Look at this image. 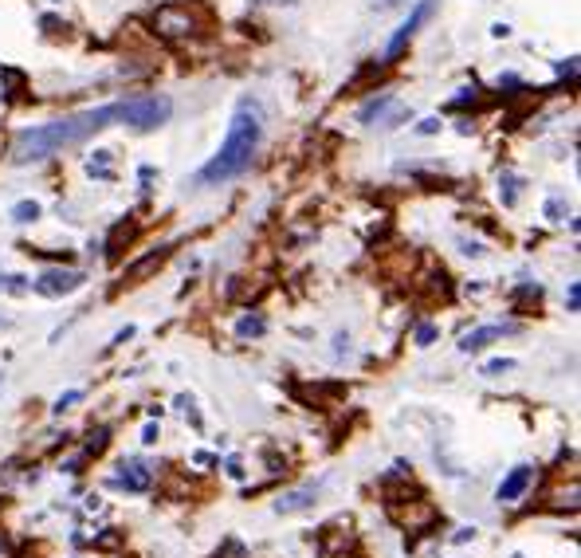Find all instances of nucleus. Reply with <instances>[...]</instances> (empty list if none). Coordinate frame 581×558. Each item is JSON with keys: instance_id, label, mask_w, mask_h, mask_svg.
<instances>
[{"instance_id": "f257e3e1", "label": "nucleus", "mask_w": 581, "mask_h": 558, "mask_svg": "<svg viewBox=\"0 0 581 558\" xmlns=\"http://www.w3.org/2000/svg\"><path fill=\"white\" fill-rule=\"evenodd\" d=\"M114 122H122V102L91 107V110H79V114H67V118L32 126V130H20L12 142V161L28 165V161H44L67 146H83L86 138H95L98 130H107Z\"/></svg>"}, {"instance_id": "f03ea898", "label": "nucleus", "mask_w": 581, "mask_h": 558, "mask_svg": "<svg viewBox=\"0 0 581 558\" xmlns=\"http://www.w3.org/2000/svg\"><path fill=\"white\" fill-rule=\"evenodd\" d=\"M259 138H264V107H259V98L248 95V98L236 102L228 134H224L220 150L212 154V161L196 173V181L201 185H224V181H232V177H240V173L252 165L255 150H259Z\"/></svg>"}, {"instance_id": "7ed1b4c3", "label": "nucleus", "mask_w": 581, "mask_h": 558, "mask_svg": "<svg viewBox=\"0 0 581 558\" xmlns=\"http://www.w3.org/2000/svg\"><path fill=\"white\" fill-rule=\"evenodd\" d=\"M173 114V102L165 95H145V98H130V102H122V122H130L138 134H149L165 126Z\"/></svg>"}, {"instance_id": "20e7f679", "label": "nucleus", "mask_w": 581, "mask_h": 558, "mask_svg": "<svg viewBox=\"0 0 581 558\" xmlns=\"http://www.w3.org/2000/svg\"><path fill=\"white\" fill-rule=\"evenodd\" d=\"M149 24H154V32L165 39H189L196 36V16L189 4H161L158 12L149 16Z\"/></svg>"}, {"instance_id": "39448f33", "label": "nucleus", "mask_w": 581, "mask_h": 558, "mask_svg": "<svg viewBox=\"0 0 581 558\" xmlns=\"http://www.w3.org/2000/svg\"><path fill=\"white\" fill-rule=\"evenodd\" d=\"M83 283H86V276L75 271V267H48L44 276H36L32 291L44 295V299H63V295H75Z\"/></svg>"}, {"instance_id": "423d86ee", "label": "nucleus", "mask_w": 581, "mask_h": 558, "mask_svg": "<svg viewBox=\"0 0 581 558\" xmlns=\"http://www.w3.org/2000/svg\"><path fill=\"white\" fill-rule=\"evenodd\" d=\"M436 4H440V0H416V4H412L409 20H405V24H400L397 32H393V39H389V48H385V60H397L400 51L409 48V39L416 36V32H421V24H428V20H432Z\"/></svg>"}, {"instance_id": "0eeeda50", "label": "nucleus", "mask_w": 581, "mask_h": 558, "mask_svg": "<svg viewBox=\"0 0 581 558\" xmlns=\"http://www.w3.org/2000/svg\"><path fill=\"white\" fill-rule=\"evenodd\" d=\"M114 484L126 487V492H149L154 472H149V464H145V460H122L118 464V476H114Z\"/></svg>"}, {"instance_id": "6e6552de", "label": "nucleus", "mask_w": 581, "mask_h": 558, "mask_svg": "<svg viewBox=\"0 0 581 558\" xmlns=\"http://www.w3.org/2000/svg\"><path fill=\"white\" fill-rule=\"evenodd\" d=\"M315 499H318V484L295 487V492H283V496L275 499V511H279V515H295V511L315 507Z\"/></svg>"}, {"instance_id": "1a4fd4ad", "label": "nucleus", "mask_w": 581, "mask_h": 558, "mask_svg": "<svg viewBox=\"0 0 581 558\" xmlns=\"http://www.w3.org/2000/svg\"><path fill=\"white\" fill-rule=\"evenodd\" d=\"M531 480H534V468H526V464H519L515 472L499 484V492H495V499L499 503H515V499H522V492L531 487Z\"/></svg>"}, {"instance_id": "9d476101", "label": "nucleus", "mask_w": 581, "mask_h": 558, "mask_svg": "<svg viewBox=\"0 0 581 558\" xmlns=\"http://www.w3.org/2000/svg\"><path fill=\"white\" fill-rule=\"evenodd\" d=\"M389 515H393V519L400 523V527H409V531H416V527H428V523L436 519V507L432 503H421V499H416V507H397V503H389Z\"/></svg>"}, {"instance_id": "9b49d317", "label": "nucleus", "mask_w": 581, "mask_h": 558, "mask_svg": "<svg viewBox=\"0 0 581 558\" xmlns=\"http://www.w3.org/2000/svg\"><path fill=\"white\" fill-rule=\"evenodd\" d=\"M503 334H510V327H475V330H468L460 339V350L463 354H479V350H487L491 342H499Z\"/></svg>"}, {"instance_id": "f8f14e48", "label": "nucleus", "mask_w": 581, "mask_h": 558, "mask_svg": "<svg viewBox=\"0 0 581 558\" xmlns=\"http://www.w3.org/2000/svg\"><path fill=\"white\" fill-rule=\"evenodd\" d=\"M165 255H169V248H158V252L142 255L138 264H130V267H126V276H122V283H142V279L149 276V271H154V267H158L161 260H165Z\"/></svg>"}, {"instance_id": "ddd939ff", "label": "nucleus", "mask_w": 581, "mask_h": 558, "mask_svg": "<svg viewBox=\"0 0 581 558\" xmlns=\"http://www.w3.org/2000/svg\"><path fill=\"white\" fill-rule=\"evenodd\" d=\"M393 107V95H377V98H369L362 110H358V122H365V126H374V118L381 122V114Z\"/></svg>"}, {"instance_id": "4468645a", "label": "nucleus", "mask_w": 581, "mask_h": 558, "mask_svg": "<svg viewBox=\"0 0 581 558\" xmlns=\"http://www.w3.org/2000/svg\"><path fill=\"white\" fill-rule=\"evenodd\" d=\"M519 193H522V181L515 173H503V177H499V197H503V205H519Z\"/></svg>"}, {"instance_id": "2eb2a0df", "label": "nucleus", "mask_w": 581, "mask_h": 558, "mask_svg": "<svg viewBox=\"0 0 581 558\" xmlns=\"http://www.w3.org/2000/svg\"><path fill=\"white\" fill-rule=\"evenodd\" d=\"M86 173L98 177V181H107L110 177V150H95V158H86Z\"/></svg>"}, {"instance_id": "dca6fc26", "label": "nucleus", "mask_w": 581, "mask_h": 558, "mask_svg": "<svg viewBox=\"0 0 581 558\" xmlns=\"http://www.w3.org/2000/svg\"><path fill=\"white\" fill-rule=\"evenodd\" d=\"M264 330H267L264 315H243L240 323H236V334H240V339H259Z\"/></svg>"}, {"instance_id": "f3484780", "label": "nucleus", "mask_w": 581, "mask_h": 558, "mask_svg": "<svg viewBox=\"0 0 581 558\" xmlns=\"http://www.w3.org/2000/svg\"><path fill=\"white\" fill-rule=\"evenodd\" d=\"M8 217H12L16 224H32V220L39 217V205H36V201H16V205H12V213H8Z\"/></svg>"}, {"instance_id": "a211bd4d", "label": "nucleus", "mask_w": 581, "mask_h": 558, "mask_svg": "<svg viewBox=\"0 0 581 558\" xmlns=\"http://www.w3.org/2000/svg\"><path fill=\"white\" fill-rule=\"evenodd\" d=\"M32 283H28L24 276H0V291H8V295H24Z\"/></svg>"}, {"instance_id": "6ab92c4d", "label": "nucleus", "mask_w": 581, "mask_h": 558, "mask_svg": "<svg viewBox=\"0 0 581 558\" xmlns=\"http://www.w3.org/2000/svg\"><path fill=\"white\" fill-rule=\"evenodd\" d=\"M546 217L554 220V224H562V220L569 217V205L562 201V197H550V201H546Z\"/></svg>"}, {"instance_id": "aec40b11", "label": "nucleus", "mask_w": 581, "mask_h": 558, "mask_svg": "<svg viewBox=\"0 0 581 558\" xmlns=\"http://www.w3.org/2000/svg\"><path fill=\"white\" fill-rule=\"evenodd\" d=\"M515 366H519L515 358H495V362H487V366H483V374H487V377H499V374H510Z\"/></svg>"}, {"instance_id": "412c9836", "label": "nucleus", "mask_w": 581, "mask_h": 558, "mask_svg": "<svg viewBox=\"0 0 581 558\" xmlns=\"http://www.w3.org/2000/svg\"><path fill=\"white\" fill-rule=\"evenodd\" d=\"M75 401H83V389H67V393H59V401H55V413H67Z\"/></svg>"}, {"instance_id": "4be33fe9", "label": "nucleus", "mask_w": 581, "mask_h": 558, "mask_svg": "<svg viewBox=\"0 0 581 558\" xmlns=\"http://www.w3.org/2000/svg\"><path fill=\"white\" fill-rule=\"evenodd\" d=\"M436 334H440V330H436L432 323H421V327H416V346H432Z\"/></svg>"}, {"instance_id": "5701e85b", "label": "nucleus", "mask_w": 581, "mask_h": 558, "mask_svg": "<svg viewBox=\"0 0 581 558\" xmlns=\"http://www.w3.org/2000/svg\"><path fill=\"white\" fill-rule=\"evenodd\" d=\"M252 4H259V8H295L299 0H252Z\"/></svg>"}, {"instance_id": "b1692460", "label": "nucleus", "mask_w": 581, "mask_h": 558, "mask_svg": "<svg viewBox=\"0 0 581 558\" xmlns=\"http://www.w3.org/2000/svg\"><path fill=\"white\" fill-rule=\"evenodd\" d=\"M566 299H569V311H578V307H581V283H569V295H566Z\"/></svg>"}, {"instance_id": "393cba45", "label": "nucleus", "mask_w": 581, "mask_h": 558, "mask_svg": "<svg viewBox=\"0 0 581 558\" xmlns=\"http://www.w3.org/2000/svg\"><path fill=\"white\" fill-rule=\"evenodd\" d=\"M440 130V118H421V126H416V134H436Z\"/></svg>"}, {"instance_id": "a878e982", "label": "nucleus", "mask_w": 581, "mask_h": 558, "mask_svg": "<svg viewBox=\"0 0 581 558\" xmlns=\"http://www.w3.org/2000/svg\"><path fill=\"white\" fill-rule=\"evenodd\" d=\"M468 539H475V527H460V531L452 534V543H468Z\"/></svg>"}, {"instance_id": "bb28decb", "label": "nucleus", "mask_w": 581, "mask_h": 558, "mask_svg": "<svg viewBox=\"0 0 581 558\" xmlns=\"http://www.w3.org/2000/svg\"><path fill=\"white\" fill-rule=\"evenodd\" d=\"M158 437H161V429H158V425H145V429H142V440H145V444H154Z\"/></svg>"}, {"instance_id": "cd10ccee", "label": "nucleus", "mask_w": 581, "mask_h": 558, "mask_svg": "<svg viewBox=\"0 0 581 558\" xmlns=\"http://www.w3.org/2000/svg\"><path fill=\"white\" fill-rule=\"evenodd\" d=\"M228 476H232V480H243V464L240 460H228Z\"/></svg>"}, {"instance_id": "c85d7f7f", "label": "nucleus", "mask_w": 581, "mask_h": 558, "mask_svg": "<svg viewBox=\"0 0 581 558\" xmlns=\"http://www.w3.org/2000/svg\"><path fill=\"white\" fill-rule=\"evenodd\" d=\"M400 0H374V8H381V12H385V8H397Z\"/></svg>"}, {"instance_id": "c756f323", "label": "nucleus", "mask_w": 581, "mask_h": 558, "mask_svg": "<svg viewBox=\"0 0 581 558\" xmlns=\"http://www.w3.org/2000/svg\"><path fill=\"white\" fill-rule=\"evenodd\" d=\"M0 327H8V318H4V315H0Z\"/></svg>"}, {"instance_id": "7c9ffc66", "label": "nucleus", "mask_w": 581, "mask_h": 558, "mask_svg": "<svg viewBox=\"0 0 581 558\" xmlns=\"http://www.w3.org/2000/svg\"><path fill=\"white\" fill-rule=\"evenodd\" d=\"M0 102H4V91H0Z\"/></svg>"}]
</instances>
